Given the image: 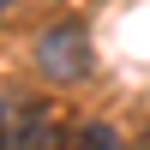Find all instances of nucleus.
Wrapping results in <instances>:
<instances>
[{"label": "nucleus", "instance_id": "nucleus-1", "mask_svg": "<svg viewBox=\"0 0 150 150\" xmlns=\"http://www.w3.org/2000/svg\"><path fill=\"white\" fill-rule=\"evenodd\" d=\"M36 72L54 78V84H78L90 72V36L78 24H48L36 36Z\"/></svg>", "mask_w": 150, "mask_h": 150}, {"label": "nucleus", "instance_id": "nucleus-2", "mask_svg": "<svg viewBox=\"0 0 150 150\" xmlns=\"http://www.w3.org/2000/svg\"><path fill=\"white\" fill-rule=\"evenodd\" d=\"M12 150H72V126H60L54 108H18V120H6Z\"/></svg>", "mask_w": 150, "mask_h": 150}, {"label": "nucleus", "instance_id": "nucleus-3", "mask_svg": "<svg viewBox=\"0 0 150 150\" xmlns=\"http://www.w3.org/2000/svg\"><path fill=\"white\" fill-rule=\"evenodd\" d=\"M72 150H126V144L108 120H90V126H72Z\"/></svg>", "mask_w": 150, "mask_h": 150}, {"label": "nucleus", "instance_id": "nucleus-4", "mask_svg": "<svg viewBox=\"0 0 150 150\" xmlns=\"http://www.w3.org/2000/svg\"><path fill=\"white\" fill-rule=\"evenodd\" d=\"M0 150H6V120H0Z\"/></svg>", "mask_w": 150, "mask_h": 150}, {"label": "nucleus", "instance_id": "nucleus-5", "mask_svg": "<svg viewBox=\"0 0 150 150\" xmlns=\"http://www.w3.org/2000/svg\"><path fill=\"white\" fill-rule=\"evenodd\" d=\"M6 6H12V0H0V12H6Z\"/></svg>", "mask_w": 150, "mask_h": 150}, {"label": "nucleus", "instance_id": "nucleus-6", "mask_svg": "<svg viewBox=\"0 0 150 150\" xmlns=\"http://www.w3.org/2000/svg\"><path fill=\"white\" fill-rule=\"evenodd\" d=\"M144 150H150V132H144Z\"/></svg>", "mask_w": 150, "mask_h": 150}]
</instances>
